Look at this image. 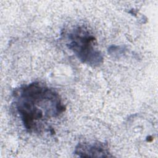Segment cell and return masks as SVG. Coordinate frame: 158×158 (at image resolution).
Masks as SVG:
<instances>
[{"mask_svg": "<svg viewBox=\"0 0 158 158\" xmlns=\"http://www.w3.org/2000/svg\"><path fill=\"white\" fill-rule=\"evenodd\" d=\"M14 98L23 127L31 133L40 132L48 120L59 117L65 110L59 93L40 82H33L16 89Z\"/></svg>", "mask_w": 158, "mask_h": 158, "instance_id": "1", "label": "cell"}, {"mask_svg": "<svg viewBox=\"0 0 158 158\" xmlns=\"http://www.w3.org/2000/svg\"><path fill=\"white\" fill-rule=\"evenodd\" d=\"M67 46L83 64L98 67L103 62V56L98 48L96 39L87 28L77 27L67 36Z\"/></svg>", "mask_w": 158, "mask_h": 158, "instance_id": "2", "label": "cell"}, {"mask_svg": "<svg viewBox=\"0 0 158 158\" xmlns=\"http://www.w3.org/2000/svg\"><path fill=\"white\" fill-rule=\"evenodd\" d=\"M75 153L80 157H110L108 146L102 142H84L78 143Z\"/></svg>", "mask_w": 158, "mask_h": 158, "instance_id": "3", "label": "cell"}]
</instances>
